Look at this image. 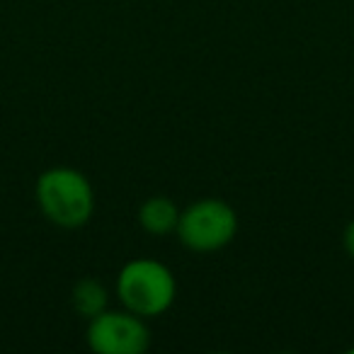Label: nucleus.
I'll use <instances>...</instances> for the list:
<instances>
[{
	"label": "nucleus",
	"mask_w": 354,
	"mask_h": 354,
	"mask_svg": "<svg viewBox=\"0 0 354 354\" xmlns=\"http://www.w3.org/2000/svg\"><path fill=\"white\" fill-rule=\"evenodd\" d=\"M35 199L49 223L66 231L83 228L95 214V189L75 167H49L37 177Z\"/></svg>",
	"instance_id": "1"
},
{
	"label": "nucleus",
	"mask_w": 354,
	"mask_h": 354,
	"mask_svg": "<svg viewBox=\"0 0 354 354\" xmlns=\"http://www.w3.org/2000/svg\"><path fill=\"white\" fill-rule=\"evenodd\" d=\"M117 296L122 308L141 315L158 318L172 308L177 299V281L170 267L151 257H136L119 270Z\"/></svg>",
	"instance_id": "2"
},
{
	"label": "nucleus",
	"mask_w": 354,
	"mask_h": 354,
	"mask_svg": "<svg viewBox=\"0 0 354 354\" xmlns=\"http://www.w3.org/2000/svg\"><path fill=\"white\" fill-rule=\"evenodd\" d=\"M177 238L192 252H216L231 245L238 233V214L223 199H199L180 212Z\"/></svg>",
	"instance_id": "3"
},
{
	"label": "nucleus",
	"mask_w": 354,
	"mask_h": 354,
	"mask_svg": "<svg viewBox=\"0 0 354 354\" xmlns=\"http://www.w3.org/2000/svg\"><path fill=\"white\" fill-rule=\"evenodd\" d=\"M88 347L97 354H143L151 347L146 318L131 310H102L88 320Z\"/></svg>",
	"instance_id": "4"
},
{
	"label": "nucleus",
	"mask_w": 354,
	"mask_h": 354,
	"mask_svg": "<svg viewBox=\"0 0 354 354\" xmlns=\"http://www.w3.org/2000/svg\"><path fill=\"white\" fill-rule=\"evenodd\" d=\"M177 221H180V209L170 197H148L138 207V226L148 236H170L177 231Z\"/></svg>",
	"instance_id": "5"
},
{
	"label": "nucleus",
	"mask_w": 354,
	"mask_h": 354,
	"mask_svg": "<svg viewBox=\"0 0 354 354\" xmlns=\"http://www.w3.org/2000/svg\"><path fill=\"white\" fill-rule=\"evenodd\" d=\"M107 304H109L107 289H104L97 279H93V277L80 279L78 284L73 286V291H71V306H73L75 313L85 320L95 318V315H100L102 310H107Z\"/></svg>",
	"instance_id": "6"
},
{
	"label": "nucleus",
	"mask_w": 354,
	"mask_h": 354,
	"mask_svg": "<svg viewBox=\"0 0 354 354\" xmlns=\"http://www.w3.org/2000/svg\"><path fill=\"white\" fill-rule=\"evenodd\" d=\"M342 245H344V252H347V255L354 260V218L347 223V228H344V233H342Z\"/></svg>",
	"instance_id": "7"
},
{
	"label": "nucleus",
	"mask_w": 354,
	"mask_h": 354,
	"mask_svg": "<svg viewBox=\"0 0 354 354\" xmlns=\"http://www.w3.org/2000/svg\"><path fill=\"white\" fill-rule=\"evenodd\" d=\"M349 354H354V347H352V349H349Z\"/></svg>",
	"instance_id": "8"
}]
</instances>
